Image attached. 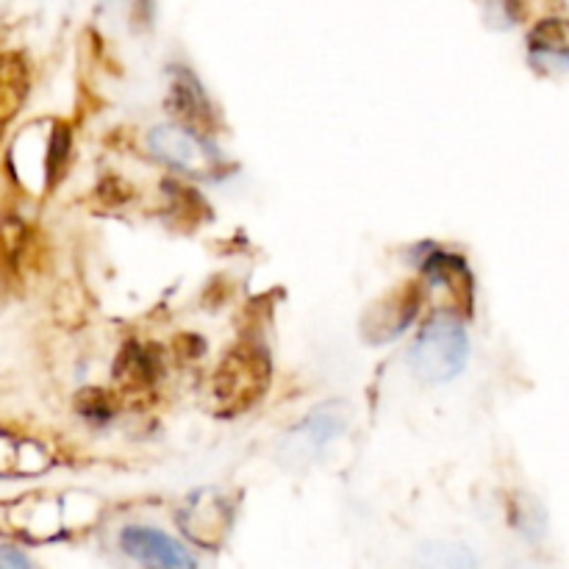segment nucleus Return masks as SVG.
Wrapping results in <instances>:
<instances>
[{"label":"nucleus","mask_w":569,"mask_h":569,"mask_svg":"<svg viewBox=\"0 0 569 569\" xmlns=\"http://www.w3.org/2000/svg\"><path fill=\"white\" fill-rule=\"evenodd\" d=\"M470 356V339L453 317H437L417 333L409 348V367L428 383H442L459 376Z\"/></svg>","instance_id":"f257e3e1"},{"label":"nucleus","mask_w":569,"mask_h":569,"mask_svg":"<svg viewBox=\"0 0 569 569\" xmlns=\"http://www.w3.org/2000/svg\"><path fill=\"white\" fill-rule=\"evenodd\" d=\"M270 387V356L256 342L228 350L214 376V395L226 411L250 409Z\"/></svg>","instance_id":"f03ea898"},{"label":"nucleus","mask_w":569,"mask_h":569,"mask_svg":"<svg viewBox=\"0 0 569 569\" xmlns=\"http://www.w3.org/2000/svg\"><path fill=\"white\" fill-rule=\"evenodd\" d=\"M422 303V287L420 283L409 281L403 287H395L392 292L383 295L381 300L367 309L365 320H361V331L370 342H389V339L398 337L400 331H406L411 320L417 317Z\"/></svg>","instance_id":"7ed1b4c3"},{"label":"nucleus","mask_w":569,"mask_h":569,"mask_svg":"<svg viewBox=\"0 0 569 569\" xmlns=\"http://www.w3.org/2000/svg\"><path fill=\"white\" fill-rule=\"evenodd\" d=\"M120 545L131 559L148 569H198L194 556L167 533L148 526H131L120 533Z\"/></svg>","instance_id":"20e7f679"},{"label":"nucleus","mask_w":569,"mask_h":569,"mask_svg":"<svg viewBox=\"0 0 569 569\" xmlns=\"http://www.w3.org/2000/svg\"><path fill=\"white\" fill-rule=\"evenodd\" d=\"M150 148H153V153L159 156V159L178 167V170L198 172L209 167V153H206V148L200 144V137H194L189 128H156V131H150Z\"/></svg>","instance_id":"39448f33"},{"label":"nucleus","mask_w":569,"mask_h":569,"mask_svg":"<svg viewBox=\"0 0 569 569\" xmlns=\"http://www.w3.org/2000/svg\"><path fill=\"white\" fill-rule=\"evenodd\" d=\"M426 278L433 283V287H448L450 298L459 303L461 311L470 315L472 278H470V270H467L465 259H459V256H448V253L431 256L426 264Z\"/></svg>","instance_id":"423d86ee"},{"label":"nucleus","mask_w":569,"mask_h":569,"mask_svg":"<svg viewBox=\"0 0 569 569\" xmlns=\"http://www.w3.org/2000/svg\"><path fill=\"white\" fill-rule=\"evenodd\" d=\"M528 48L539 64L569 67V22L542 20L528 37Z\"/></svg>","instance_id":"0eeeda50"},{"label":"nucleus","mask_w":569,"mask_h":569,"mask_svg":"<svg viewBox=\"0 0 569 569\" xmlns=\"http://www.w3.org/2000/svg\"><path fill=\"white\" fill-rule=\"evenodd\" d=\"M417 569H478L465 545L431 542L417 553Z\"/></svg>","instance_id":"6e6552de"},{"label":"nucleus","mask_w":569,"mask_h":569,"mask_svg":"<svg viewBox=\"0 0 569 569\" xmlns=\"http://www.w3.org/2000/svg\"><path fill=\"white\" fill-rule=\"evenodd\" d=\"M156 370H159V367H156L153 356L139 350L137 345H131V348L122 353L117 378H120V383L126 389H148L150 383L156 381V376H159Z\"/></svg>","instance_id":"1a4fd4ad"},{"label":"nucleus","mask_w":569,"mask_h":569,"mask_svg":"<svg viewBox=\"0 0 569 569\" xmlns=\"http://www.w3.org/2000/svg\"><path fill=\"white\" fill-rule=\"evenodd\" d=\"M28 89V76L22 70V64H17L11 56H6L3 61V87H0V98H3V114L11 117V111L17 109V103H22Z\"/></svg>","instance_id":"9d476101"},{"label":"nucleus","mask_w":569,"mask_h":569,"mask_svg":"<svg viewBox=\"0 0 569 569\" xmlns=\"http://www.w3.org/2000/svg\"><path fill=\"white\" fill-rule=\"evenodd\" d=\"M3 569H33L28 565V559L22 553H17L14 548H3Z\"/></svg>","instance_id":"9b49d317"}]
</instances>
